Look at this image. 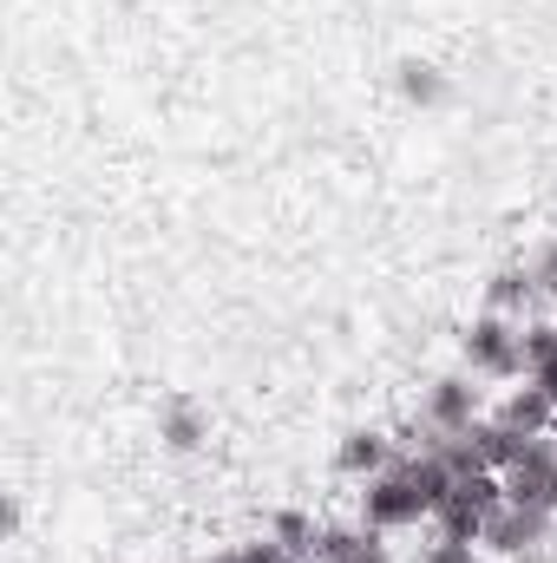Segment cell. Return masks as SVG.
I'll return each instance as SVG.
<instances>
[{
	"mask_svg": "<svg viewBox=\"0 0 557 563\" xmlns=\"http://www.w3.org/2000/svg\"><path fill=\"white\" fill-rule=\"evenodd\" d=\"M551 538H557V511L525 505V498H499V511L485 518L479 551L492 563H538V558H551Z\"/></svg>",
	"mask_w": 557,
	"mask_h": 563,
	"instance_id": "cell-3",
	"label": "cell"
},
{
	"mask_svg": "<svg viewBox=\"0 0 557 563\" xmlns=\"http://www.w3.org/2000/svg\"><path fill=\"white\" fill-rule=\"evenodd\" d=\"M394 92H401L407 112H446V106H452V73H446L439 59L407 53V59L394 66Z\"/></svg>",
	"mask_w": 557,
	"mask_h": 563,
	"instance_id": "cell-7",
	"label": "cell"
},
{
	"mask_svg": "<svg viewBox=\"0 0 557 563\" xmlns=\"http://www.w3.org/2000/svg\"><path fill=\"white\" fill-rule=\"evenodd\" d=\"M485 420V387H479V374H466V367H452V374H439V380H426V407H419V432H472V426Z\"/></svg>",
	"mask_w": 557,
	"mask_h": 563,
	"instance_id": "cell-4",
	"label": "cell"
},
{
	"mask_svg": "<svg viewBox=\"0 0 557 563\" xmlns=\"http://www.w3.org/2000/svg\"><path fill=\"white\" fill-rule=\"evenodd\" d=\"M270 538H276L282 551H288V558H302V563H308L315 538H321V525H315L308 511H276V518H270Z\"/></svg>",
	"mask_w": 557,
	"mask_h": 563,
	"instance_id": "cell-11",
	"label": "cell"
},
{
	"mask_svg": "<svg viewBox=\"0 0 557 563\" xmlns=\"http://www.w3.org/2000/svg\"><path fill=\"white\" fill-rule=\"evenodd\" d=\"M485 308H492V314H512V321H532V314H538V288H532L525 256H518V263H505L499 276L485 282Z\"/></svg>",
	"mask_w": 557,
	"mask_h": 563,
	"instance_id": "cell-9",
	"label": "cell"
},
{
	"mask_svg": "<svg viewBox=\"0 0 557 563\" xmlns=\"http://www.w3.org/2000/svg\"><path fill=\"white\" fill-rule=\"evenodd\" d=\"M525 380L545 387V400L557 407V321H525Z\"/></svg>",
	"mask_w": 557,
	"mask_h": 563,
	"instance_id": "cell-10",
	"label": "cell"
},
{
	"mask_svg": "<svg viewBox=\"0 0 557 563\" xmlns=\"http://www.w3.org/2000/svg\"><path fill=\"white\" fill-rule=\"evenodd\" d=\"M419 563H492V558H485L479 544H466V538H439V531H433V544L419 551Z\"/></svg>",
	"mask_w": 557,
	"mask_h": 563,
	"instance_id": "cell-13",
	"label": "cell"
},
{
	"mask_svg": "<svg viewBox=\"0 0 557 563\" xmlns=\"http://www.w3.org/2000/svg\"><path fill=\"white\" fill-rule=\"evenodd\" d=\"M459 367L479 380H525V321L512 314H472L459 328Z\"/></svg>",
	"mask_w": 557,
	"mask_h": 563,
	"instance_id": "cell-2",
	"label": "cell"
},
{
	"mask_svg": "<svg viewBox=\"0 0 557 563\" xmlns=\"http://www.w3.org/2000/svg\"><path fill=\"white\" fill-rule=\"evenodd\" d=\"M551 558H557V538H551Z\"/></svg>",
	"mask_w": 557,
	"mask_h": 563,
	"instance_id": "cell-14",
	"label": "cell"
},
{
	"mask_svg": "<svg viewBox=\"0 0 557 563\" xmlns=\"http://www.w3.org/2000/svg\"><path fill=\"white\" fill-rule=\"evenodd\" d=\"M394 459H401V445H394L387 432H374V426H354V432H341V445H335V472L354 478V485H368V478L387 472Z\"/></svg>",
	"mask_w": 557,
	"mask_h": 563,
	"instance_id": "cell-8",
	"label": "cell"
},
{
	"mask_svg": "<svg viewBox=\"0 0 557 563\" xmlns=\"http://www.w3.org/2000/svg\"><path fill=\"white\" fill-rule=\"evenodd\" d=\"M499 485H505V498H525V505L557 511V426L551 432H532L518 445V459L499 472Z\"/></svg>",
	"mask_w": 557,
	"mask_h": 563,
	"instance_id": "cell-5",
	"label": "cell"
},
{
	"mask_svg": "<svg viewBox=\"0 0 557 563\" xmlns=\"http://www.w3.org/2000/svg\"><path fill=\"white\" fill-rule=\"evenodd\" d=\"M525 269H532V288H538V308H557V236L525 256Z\"/></svg>",
	"mask_w": 557,
	"mask_h": 563,
	"instance_id": "cell-12",
	"label": "cell"
},
{
	"mask_svg": "<svg viewBox=\"0 0 557 563\" xmlns=\"http://www.w3.org/2000/svg\"><path fill=\"white\" fill-rule=\"evenodd\" d=\"M452 492V465L433 452V445H407L387 472L368 478L361 492V525L394 538V531H414V525H433V511L446 505Z\"/></svg>",
	"mask_w": 557,
	"mask_h": 563,
	"instance_id": "cell-1",
	"label": "cell"
},
{
	"mask_svg": "<svg viewBox=\"0 0 557 563\" xmlns=\"http://www.w3.org/2000/svg\"><path fill=\"white\" fill-rule=\"evenodd\" d=\"M157 445L177 452V459L204 452V445H210V413H204L190 394H164V400H157Z\"/></svg>",
	"mask_w": 557,
	"mask_h": 563,
	"instance_id": "cell-6",
	"label": "cell"
}]
</instances>
